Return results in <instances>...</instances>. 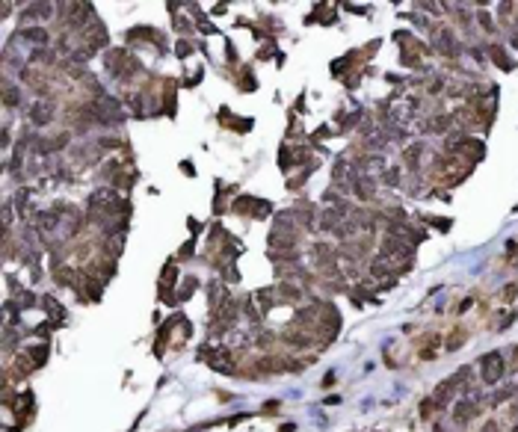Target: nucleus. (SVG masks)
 Listing matches in <instances>:
<instances>
[{
  "instance_id": "obj_1",
  "label": "nucleus",
  "mask_w": 518,
  "mask_h": 432,
  "mask_svg": "<svg viewBox=\"0 0 518 432\" xmlns=\"http://www.w3.org/2000/svg\"><path fill=\"white\" fill-rule=\"evenodd\" d=\"M480 370H483V382H486V385H494V382L503 376V358H500V352H488V355H483V358H480Z\"/></svg>"
},
{
  "instance_id": "obj_2",
  "label": "nucleus",
  "mask_w": 518,
  "mask_h": 432,
  "mask_svg": "<svg viewBox=\"0 0 518 432\" xmlns=\"http://www.w3.org/2000/svg\"><path fill=\"white\" fill-rule=\"evenodd\" d=\"M471 417H474V402H468V399L456 402V408H453V420H456V423H459V426H465Z\"/></svg>"
},
{
  "instance_id": "obj_3",
  "label": "nucleus",
  "mask_w": 518,
  "mask_h": 432,
  "mask_svg": "<svg viewBox=\"0 0 518 432\" xmlns=\"http://www.w3.org/2000/svg\"><path fill=\"white\" fill-rule=\"evenodd\" d=\"M51 116H54L51 104H36V107H33V122H36V125H45V122H51Z\"/></svg>"
},
{
  "instance_id": "obj_4",
  "label": "nucleus",
  "mask_w": 518,
  "mask_h": 432,
  "mask_svg": "<svg viewBox=\"0 0 518 432\" xmlns=\"http://www.w3.org/2000/svg\"><path fill=\"white\" fill-rule=\"evenodd\" d=\"M42 305H45V308H48V311H51V317H54V320H57V323H63V305H60V302L57 299H51V296H45V299H42Z\"/></svg>"
},
{
  "instance_id": "obj_5",
  "label": "nucleus",
  "mask_w": 518,
  "mask_h": 432,
  "mask_svg": "<svg viewBox=\"0 0 518 432\" xmlns=\"http://www.w3.org/2000/svg\"><path fill=\"white\" fill-rule=\"evenodd\" d=\"M21 39L42 45V42H48V33H45V30H39V27H33V30H24V33H21Z\"/></svg>"
},
{
  "instance_id": "obj_6",
  "label": "nucleus",
  "mask_w": 518,
  "mask_h": 432,
  "mask_svg": "<svg viewBox=\"0 0 518 432\" xmlns=\"http://www.w3.org/2000/svg\"><path fill=\"white\" fill-rule=\"evenodd\" d=\"M258 302H261V311H270V305H273L270 290H258Z\"/></svg>"
},
{
  "instance_id": "obj_7",
  "label": "nucleus",
  "mask_w": 518,
  "mask_h": 432,
  "mask_svg": "<svg viewBox=\"0 0 518 432\" xmlns=\"http://www.w3.org/2000/svg\"><path fill=\"white\" fill-rule=\"evenodd\" d=\"M30 355L36 358V367H39V364H45V358H48V349H45V346H36Z\"/></svg>"
},
{
  "instance_id": "obj_8",
  "label": "nucleus",
  "mask_w": 518,
  "mask_h": 432,
  "mask_svg": "<svg viewBox=\"0 0 518 432\" xmlns=\"http://www.w3.org/2000/svg\"><path fill=\"white\" fill-rule=\"evenodd\" d=\"M178 54H181V57H187V54H190V45H184V42H181V45H178Z\"/></svg>"
},
{
  "instance_id": "obj_9",
  "label": "nucleus",
  "mask_w": 518,
  "mask_h": 432,
  "mask_svg": "<svg viewBox=\"0 0 518 432\" xmlns=\"http://www.w3.org/2000/svg\"><path fill=\"white\" fill-rule=\"evenodd\" d=\"M486 432H497V426H494V423H488V426H486Z\"/></svg>"
},
{
  "instance_id": "obj_10",
  "label": "nucleus",
  "mask_w": 518,
  "mask_h": 432,
  "mask_svg": "<svg viewBox=\"0 0 518 432\" xmlns=\"http://www.w3.org/2000/svg\"><path fill=\"white\" fill-rule=\"evenodd\" d=\"M432 432H444V429H432Z\"/></svg>"
}]
</instances>
